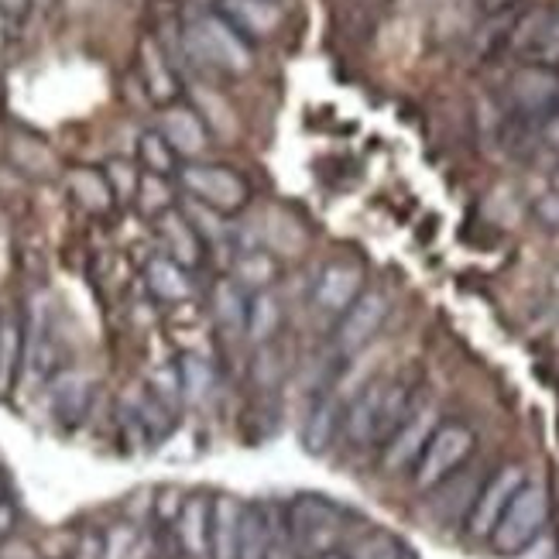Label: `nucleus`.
<instances>
[{
  "mask_svg": "<svg viewBox=\"0 0 559 559\" xmlns=\"http://www.w3.org/2000/svg\"><path fill=\"white\" fill-rule=\"evenodd\" d=\"M350 522H354V515L347 508L336 504L333 498H323V495H299L285 508L288 543L306 559H320L326 552L344 549L354 536Z\"/></svg>",
  "mask_w": 559,
  "mask_h": 559,
  "instance_id": "1",
  "label": "nucleus"
},
{
  "mask_svg": "<svg viewBox=\"0 0 559 559\" xmlns=\"http://www.w3.org/2000/svg\"><path fill=\"white\" fill-rule=\"evenodd\" d=\"M186 48L197 62L227 72V76H245V72L254 69V41L240 35L221 11L200 14L189 24Z\"/></svg>",
  "mask_w": 559,
  "mask_h": 559,
  "instance_id": "2",
  "label": "nucleus"
},
{
  "mask_svg": "<svg viewBox=\"0 0 559 559\" xmlns=\"http://www.w3.org/2000/svg\"><path fill=\"white\" fill-rule=\"evenodd\" d=\"M179 189L216 216H237L251 203V182L221 162H189L179 173Z\"/></svg>",
  "mask_w": 559,
  "mask_h": 559,
  "instance_id": "3",
  "label": "nucleus"
},
{
  "mask_svg": "<svg viewBox=\"0 0 559 559\" xmlns=\"http://www.w3.org/2000/svg\"><path fill=\"white\" fill-rule=\"evenodd\" d=\"M474 450H477V432L467 423H456V419L440 423L432 429L419 464L412 467V484H416L419 491H432L436 484H443L456 471H464Z\"/></svg>",
  "mask_w": 559,
  "mask_h": 559,
  "instance_id": "4",
  "label": "nucleus"
},
{
  "mask_svg": "<svg viewBox=\"0 0 559 559\" xmlns=\"http://www.w3.org/2000/svg\"><path fill=\"white\" fill-rule=\"evenodd\" d=\"M546 522H549V491L543 484L525 480L522 491L508 504V512L501 515V522L495 525L488 543L498 556L512 559L515 552H522L528 543H536L543 536Z\"/></svg>",
  "mask_w": 559,
  "mask_h": 559,
  "instance_id": "5",
  "label": "nucleus"
},
{
  "mask_svg": "<svg viewBox=\"0 0 559 559\" xmlns=\"http://www.w3.org/2000/svg\"><path fill=\"white\" fill-rule=\"evenodd\" d=\"M508 100L519 120L539 128L543 120L559 114V69L519 66L508 80Z\"/></svg>",
  "mask_w": 559,
  "mask_h": 559,
  "instance_id": "6",
  "label": "nucleus"
},
{
  "mask_svg": "<svg viewBox=\"0 0 559 559\" xmlns=\"http://www.w3.org/2000/svg\"><path fill=\"white\" fill-rule=\"evenodd\" d=\"M388 312H392V302H388L384 292L381 288H364L357 296V302L336 320L333 347L344 357H354L364 347H371L378 340V333L384 330V323H388Z\"/></svg>",
  "mask_w": 559,
  "mask_h": 559,
  "instance_id": "7",
  "label": "nucleus"
},
{
  "mask_svg": "<svg viewBox=\"0 0 559 559\" xmlns=\"http://www.w3.org/2000/svg\"><path fill=\"white\" fill-rule=\"evenodd\" d=\"M364 264L357 258H330L320 272L312 278V288H309V302L316 312L323 316H333L340 320L364 292Z\"/></svg>",
  "mask_w": 559,
  "mask_h": 559,
  "instance_id": "8",
  "label": "nucleus"
},
{
  "mask_svg": "<svg viewBox=\"0 0 559 559\" xmlns=\"http://www.w3.org/2000/svg\"><path fill=\"white\" fill-rule=\"evenodd\" d=\"M522 484H525V471L519 464L498 467L488 480L480 484V491L474 498V508H471V515H467V525H464L474 539H491L495 525L508 512L512 498L522 491Z\"/></svg>",
  "mask_w": 559,
  "mask_h": 559,
  "instance_id": "9",
  "label": "nucleus"
},
{
  "mask_svg": "<svg viewBox=\"0 0 559 559\" xmlns=\"http://www.w3.org/2000/svg\"><path fill=\"white\" fill-rule=\"evenodd\" d=\"M512 52L522 66L559 69V8H536L512 28Z\"/></svg>",
  "mask_w": 559,
  "mask_h": 559,
  "instance_id": "10",
  "label": "nucleus"
},
{
  "mask_svg": "<svg viewBox=\"0 0 559 559\" xmlns=\"http://www.w3.org/2000/svg\"><path fill=\"white\" fill-rule=\"evenodd\" d=\"M436 426L440 423H436L432 405H419L381 447V471L384 474H405V471L416 467Z\"/></svg>",
  "mask_w": 559,
  "mask_h": 559,
  "instance_id": "11",
  "label": "nucleus"
},
{
  "mask_svg": "<svg viewBox=\"0 0 559 559\" xmlns=\"http://www.w3.org/2000/svg\"><path fill=\"white\" fill-rule=\"evenodd\" d=\"M155 234L162 240V254L186 264L189 272H197L206 261V237L197 224L189 221V213H182L179 206L155 216Z\"/></svg>",
  "mask_w": 559,
  "mask_h": 559,
  "instance_id": "12",
  "label": "nucleus"
},
{
  "mask_svg": "<svg viewBox=\"0 0 559 559\" xmlns=\"http://www.w3.org/2000/svg\"><path fill=\"white\" fill-rule=\"evenodd\" d=\"M384 388H388V381H371L368 388H360V392L350 399V405L344 412V436H347L350 447H357V450L378 447Z\"/></svg>",
  "mask_w": 559,
  "mask_h": 559,
  "instance_id": "13",
  "label": "nucleus"
},
{
  "mask_svg": "<svg viewBox=\"0 0 559 559\" xmlns=\"http://www.w3.org/2000/svg\"><path fill=\"white\" fill-rule=\"evenodd\" d=\"M216 4H221L216 11H221L248 41L272 38L285 21L278 0H216Z\"/></svg>",
  "mask_w": 559,
  "mask_h": 559,
  "instance_id": "14",
  "label": "nucleus"
},
{
  "mask_svg": "<svg viewBox=\"0 0 559 559\" xmlns=\"http://www.w3.org/2000/svg\"><path fill=\"white\" fill-rule=\"evenodd\" d=\"M344 402H340V395L326 392V395H316L309 416L302 423V447L306 453L312 456H323L330 453V447L344 436Z\"/></svg>",
  "mask_w": 559,
  "mask_h": 559,
  "instance_id": "15",
  "label": "nucleus"
},
{
  "mask_svg": "<svg viewBox=\"0 0 559 559\" xmlns=\"http://www.w3.org/2000/svg\"><path fill=\"white\" fill-rule=\"evenodd\" d=\"M248 309H251V292L234 282V278H216L210 288V312L213 323L227 340L248 336Z\"/></svg>",
  "mask_w": 559,
  "mask_h": 559,
  "instance_id": "16",
  "label": "nucleus"
},
{
  "mask_svg": "<svg viewBox=\"0 0 559 559\" xmlns=\"http://www.w3.org/2000/svg\"><path fill=\"white\" fill-rule=\"evenodd\" d=\"M93 402V381L83 371H59L48 381V405L62 426H80Z\"/></svg>",
  "mask_w": 559,
  "mask_h": 559,
  "instance_id": "17",
  "label": "nucleus"
},
{
  "mask_svg": "<svg viewBox=\"0 0 559 559\" xmlns=\"http://www.w3.org/2000/svg\"><path fill=\"white\" fill-rule=\"evenodd\" d=\"M210 515H213V501L203 495H192L182 501L179 515L173 519L176 543L189 559H210Z\"/></svg>",
  "mask_w": 559,
  "mask_h": 559,
  "instance_id": "18",
  "label": "nucleus"
},
{
  "mask_svg": "<svg viewBox=\"0 0 559 559\" xmlns=\"http://www.w3.org/2000/svg\"><path fill=\"white\" fill-rule=\"evenodd\" d=\"M158 131L179 152V158H200L210 148V131L203 124V117L192 107H182V104L165 107V117H162Z\"/></svg>",
  "mask_w": 559,
  "mask_h": 559,
  "instance_id": "19",
  "label": "nucleus"
},
{
  "mask_svg": "<svg viewBox=\"0 0 559 559\" xmlns=\"http://www.w3.org/2000/svg\"><path fill=\"white\" fill-rule=\"evenodd\" d=\"M144 285H148V292L158 302H168V306H179V302L192 299V292H197L192 272L168 254H155L148 264H144Z\"/></svg>",
  "mask_w": 559,
  "mask_h": 559,
  "instance_id": "20",
  "label": "nucleus"
},
{
  "mask_svg": "<svg viewBox=\"0 0 559 559\" xmlns=\"http://www.w3.org/2000/svg\"><path fill=\"white\" fill-rule=\"evenodd\" d=\"M240 522H245V501H237L230 495H216L210 515V559H237Z\"/></svg>",
  "mask_w": 559,
  "mask_h": 559,
  "instance_id": "21",
  "label": "nucleus"
},
{
  "mask_svg": "<svg viewBox=\"0 0 559 559\" xmlns=\"http://www.w3.org/2000/svg\"><path fill=\"white\" fill-rule=\"evenodd\" d=\"M141 80H144V90H148L155 107L179 104V93H182L179 90V76H176L173 62L165 59L158 41H144L141 45Z\"/></svg>",
  "mask_w": 559,
  "mask_h": 559,
  "instance_id": "22",
  "label": "nucleus"
},
{
  "mask_svg": "<svg viewBox=\"0 0 559 559\" xmlns=\"http://www.w3.org/2000/svg\"><path fill=\"white\" fill-rule=\"evenodd\" d=\"M66 189L86 213L104 216L117 206V197H114L104 168H72V173L66 176Z\"/></svg>",
  "mask_w": 559,
  "mask_h": 559,
  "instance_id": "23",
  "label": "nucleus"
},
{
  "mask_svg": "<svg viewBox=\"0 0 559 559\" xmlns=\"http://www.w3.org/2000/svg\"><path fill=\"white\" fill-rule=\"evenodd\" d=\"M24 354H28V326L17 316H4L0 320V395L14 388L24 368Z\"/></svg>",
  "mask_w": 559,
  "mask_h": 559,
  "instance_id": "24",
  "label": "nucleus"
},
{
  "mask_svg": "<svg viewBox=\"0 0 559 559\" xmlns=\"http://www.w3.org/2000/svg\"><path fill=\"white\" fill-rule=\"evenodd\" d=\"M282 275V264L272 251H264V248H240L234 254V282L245 285L251 296L254 292H264V288H272Z\"/></svg>",
  "mask_w": 559,
  "mask_h": 559,
  "instance_id": "25",
  "label": "nucleus"
},
{
  "mask_svg": "<svg viewBox=\"0 0 559 559\" xmlns=\"http://www.w3.org/2000/svg\"><path fill=\"white\" fill-rule=\"evenodd\" d=\"M138 165L148 176H162V179H179V173H182L179 152L168 144V138L158 128L141 131V138H138Z\"/></svg>",
  "mask_w": 559,
  "mask_h": 559,
  "instance_id": "26",
  "label": "nucleus"
},
{
  "mask_svg": "<svg viewBox=\"0 0 559 559\" xmlns=\"http://www.w3.org/2000/svg\"><path fill=\"white\" fill-rule=\"evenodd\" d=\"M285 323V309L282 299L275 296V288H264L251 296V309H248V340L258 347L272 344V340L282 333Z\"/></svg>",
  "mask_w": 559,
  "mask_h": 559,
  "instance_id": "27",
  "label": "nucleus"
},
{
  "mask_svg": "<svg viewBox=\"0 0 559 559\" xmlns=\"http://www.w3.org/2000/svg\"><path fill=\"white\" fill-rule=\"evenodd\" d=\"M344 552L350 559H416V552L405 546V539H399L395 532H388L381 525L364 528V532H357V536H350Z\"/></svg>",
  "mask_w": 559,
  "mask_h": 559,
  "instance_id": "28",
  "label": "nucleus"
},
{
  "mask_svg": "<svg viewBox=\"0 0 559 559\" xmlns=\"http://www.w3.org/2000/svg\"><path fill=\"white\" fill-rule=\"evenodd\" d=\"M237 559H272V525L269 512L258 504H245V522H240V549Z\"/></svg>",
  "mask_w": 559,
  "mask_h": 559,
  "instance_id": "29",
  "label": "nucleus"
},
{
  "mask_svg": "<svg viewBox=\"0 0 559 559\" xmlns=\"http://www.w3.org/2000/svg\"><path fill=\"white\" fill-rule=\"evenodd\" d=\"M176 371H179V388H182V402H192V405H203L210 395H213V368H210V360L200 357V354H182L179 364H176Z\"/></svg>",
  "mask_w": 559,
  "mask_h": 559,
  "instance_id": "30",
  "label": "nucleus"
},
{
  "mask_svg": "<svg viewBox=\"0 0 559 559\" xmlns=\"http://www.w3.org/2000/svg\"><path fill=\"white\" fill-rule=\"evenodd\" d=\"M173 179H162V176H148L144 173L141 176V186H138V197H134V203L141 206V213L144 216H162L165 210H173L176 203H173V186H168Z\"/></svg>",
  "mask_w": 559,
  "mask_h": 559,
  "instance_id": "31",
  "label": "nucleus"
},
{
  "mask_svg": "<svg viewBox=\"0 0 559 559\" xmlns=\"http://www.w3.org/2000/svg\"><path fill=\"white\" fill-rule=\"evenodd\" d=\"M104 173H107V179H110V189H114L117 203H134L138 186H141V176H144V173H138V165H131V162H124V158H114V162H107Z\"/></svg>",
  "mask_w": 559,
  "mask_h": 559,
  "instance_id": "32",
  "label": "nucleus"
},
{
  "mask_svg": "<svg viewBox=\"0 0 559 559\" xmlns=\"http://www.w3.org/2000/svg\"><path fill=\"white\" fill-rule=\"evenodd\" d=\"M134 543H138L134 528L120 525L117 532H110V536H107V559H128L134 552Z\"/></svg>",
  "mask_w": 559,
  "mask_h": 559,
  "instance_id": "33",
  "label": "nucleus"
},
{
  "mask_svg": "<svg viewBox=\"0 0 559 559\" xmlns=\"http://www.w3.org/2000/svg\"><path fill=\"white\" fill-rule=\"evenodd\" d=\"M536 216H539V221H543L546 227L559 230V189L546 192V197L536 203Z\"/></svg>",
  "mask_w": 559,
  "mask_h": 559,
  "instance_id": "34",
  "label": "nucleus"
},
{
  "mask_svg": "<svg viewBox=\"0 0 559 559\" xmlns=\"http://www.w3.org/2000/svg\"><path fill=\"white\" fill-rule=\"evenodd\" d=\"M536 134H539V141L546 144L552 155H559V114H552L549 120H543V124L536 128Z\"/></svg>",
  "mask_w": 559,
  "mask_h": 559,
  "instance_id": "35",
  "label": "nucleus"
},
{
  "mask_svg": "<svg viewBox=\"0 0 559 559\" xmlns=\"http://www.w3.org/2000/svg\"><path fill=\"white\" fill-rule=\"evenodd\" d=\"M14 525H17V508L11 501H0V546L14 536Z\"/></svg>",
  "mask_w": 559,
  "mask_h": 559,
  "instance_id": "36",
  "label": "nucleus"
},
{
  "mask_svg": "<svg viewBox=\"0 0 559 559\" xmlns=\"http://www.w3.org/2000/svg\"><path fill=\"white\" fill-rule=\"evenodd\" d=\"M519 4H522V0H480V11L488 14V17H498V14L515 11Z\"/></svg>",
  "mask_w": 559,
  "mask_h": 559,
  "instance_id": "37",
  "label": "nucleus"
},
{
  "mask_svg": "<svg viewBox=\"0 0 559 559\" xmlns=\"http://www.w3.org/2000/svg\"><path fill=\"white\" fill-rule=\"evenodd\" d=\"M32 8V0H0V14H8V17H24Z\"/></svg>",
  "mask_w": 559,
  "mask_h": 559,
  "instance_id": "38",
  "label": "nucleus"
},
{
  "mask_svg": "<svg viewBox=\"0 0 559 559\" xmlns=\"http://www.w3.org/2000/svg\"><path fill=\"white\" fill-rule=\"evenodd\" d=\"M320 559H350L344 549H336V552H326V556H320Z\"/></svg>",
  "mask_w": 559,
  "mask_h": 559,
  "instance_id": "39",
  "label": "nucleus"
},
{
  "mask_svg": "<svg viewBox=\"0 0 559 559\" xmlns=\"http://www.w3.org/2000/svg\"><path fill=\"white\" fill-rule=\"evenodd\" d=\"M0 501H8V480H4V474H0Z\"/></svg>",
  "mask_w": 559,
  "mask_h": 559,
  "instance_id": "40",
  "label": "nucleus"
}]
</instances>
